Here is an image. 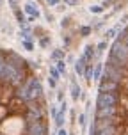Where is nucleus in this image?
Returning <instances> with one entry per match:
<instances>
[{
	"instance_id": "nucleus-1",
	"label": "nucleus",
	"mask_w": 128,
	"mask_h": 135,
	"mask_svg": "<svg viewBox=\"0 0 128 135\" xmlns=\"http://www.w3.org/2000/svg\"><path fill=\"white\" fill-rule=\"evenodd\" d=\"M0 135H52L37 64L7 46H0Z\"/></svg>"
},
{
	"instance_id": "nucleus-2",
	"label": "nucleus",
	"mask_w": 128,
	"mask_h": 135,
	"mask_svg": "<svg viewBox=\"0 0 128 135\" xmlns=\"http://www.w3.org/2000/svg\"><path fill=\"white\" fill-rule=\"evenodd\" d=\"M89 135H128V23L108 46Z\"/></svg>"
},
{
	"instance_id": "nucleus-3",
	"label": "nucleus",
	"mask_w": 128,
	"mask_h": 135,
	"mask_svg": "<svg viewBox=\"0 0 128 135\" xmlns=\"http://www.w3.org/2000/svg\"><path fill=\"white\" fill-rule=\"evenodd\" d=\"M23 13H25V16H27V21L30 23V21H36L37 18H41V11L39 7L36 6V2L34 0H29L27 4H23Z\"/></svg>"
},
{
	"instance_id": "nucleus-4",
	"label": "nucleus",
	"mask_w": 128,
	"mask_h": 135,
	"mask_svg": "<svg viewBox=\"0 0 128 135\" xmlns=\"http://www.w3.org/2000/svg\"><path fill=\"white\" fill-rule=\"evenodd\" d=\"M9 7H11V11H13L14 18H16V21H18L20 27H21V25H25V23H29L27 16H25V13H23V9L18 6V0H9Z\"/></svg>"
},
{
	"instance_id": "nucleus-5",
	"label": "nucleus",
	"mask_w": 128,
	"mask_h": 135,
	"mask_svg": "<svg viewBox=\"0 0 128 135\" xmlns=\"http://www.w3.org/2000/svg\"><path fill=\"white\" fill-rule=\"evenodd\" d=\"M69 94H71L73 103H77L82 96V89H80V85H78V80H77L75 75H71V78H69Z\"/></svg>"
},
{
	"instance_id": "nucleus-6",
	"label": "nucleus",
	"mask_w": 128,
	"mask_h": 135,
	"mask_svg": "<svg viewBox=\"0 0 128 135\" xmlns=\"http://www.w3.org/2000/svg\"><path fill=\"white\" fill-rule=\"evenodd\" d=\"M82 57H84L87 62H93L96 59V46H94V45H87V46H84Z\"/></svg>"
},
{
	"instance_id": "nucleus-7",
	"label": "nucleus",
	"mask_w": 128,
	"mask_h": 135,
	"mask_svg": "<svg viewBox=\"0 0 128 135\" xmlns=\"http://www.w3.org/2000/svg\"><path fill=\"white\" fill-rule=\"evenodd\" d=\"M93 69H94V64H93V62H87V64H86V68H84V73H82L84 80L87 82V85L93 82Z\"/></svg>"
},
{
	"instance_id": "nucleus-8",
	"label": "nucleus",
	"mask_w": 128,
	"mask_h": 135,
	"mask_svg": "<svg viewBox=\"0 0 128 135\" xmlns=\"http://www.w3.org/2000/svg\"><path fill=\"white\" fill-rule=\"evenodd\" d=\"M50 57H52V61H66V50L55 48V50H52Z\"/></svg>"
},
{
	"instance_id": "nucleus-9",
	"label": "nucleus",
	"mask_w": 128,
	"mask_h": 135,
	"mask_svg": "<svg viewBox=\"0 0 128 135\" xmlns=\"http://www.w3.org/2000/svg\"><path fill=\"white\" fill-rule=\"evenodd\" d=\"M86 64H87V61H86L82 55L77 59V61H75V71H77V75H82V73H84V68H86Z\"/></svg>"
},
{
	"instance_id": "nucleus-10",
	"label": "nucleus",
	"mask_w": 128,
	"mask_h": 135,
	"mask_svg": "<svg viewBox=\"0 0 128 135\" xmlns=\"http://www.w3.org/2000/svg\"><path fill=\"white\" fill-rule=\"evenodd\" d=\"M101 73H103V62H98V64H94V69H93V80L100 82Z\"/></svg>"
},
{
	"instance_id": "nucleus-11",
	"label": "nucleus",
	"mask_w": 128,
	"mask_h": 135,
	"mask_svg": "<svg viewBox=\"0 0 128 135\" xmlns=\"http://www.w3.org/2000/svg\"><path fill=\"white\" fill-rule=\"evenodd\" d=\"M94 46H96V57H101V54L108 48V41L107 39H101L98 45H94Z\"/></svg>"
},
{
	"instance_id": "nucleus-12",
	"label": "nucleus",
	"mask_w": 128,
	"mask_h": 135,
	"mask_svg": "<svg viewBox=\"0 0 128 135\" xmlns=\"http://www.w3.org/2000/svg\"><path fill=\"white\" fill-rule=\"evenodd\" d=\"M64 115H66V112H61V110L55 114V124H57V128H64V123H66Z\"/></svg>"
},
{
	"instance_id": "nucleus-13",
	"label": "nucleus",
	"mask_w": 128,
	"mask_h": 135,
	"mask_svg": "<svg viewBox=\"0 0 128 135\" xmlns=\"http://www.w3.org/2000/svg\"><path fill=\"white\" fill-rule=\"evenodd\" d=\"M52 45V39H50V36H41L39 37V46L45 50V48H48Z\"/></svg>"
},
{
	"instance_id": "nucleus-14",
	"label": "nucleus",
	"mask_w": 128,
	"mask_h": 135,
	"mask_svg": "<svg viewBox=\"0 0 128 135\" xmlns=\"http://www.w3.org/2000/svg\"><path fill=\"white\" fill-rule=\"evenodd\" d=\"M21 46L25 48L27 52H34V41H30V39H21Z\"/></svg>"
},
{
	"instance_id": "nucleus-15",
	"label": "nucleus",
	"mask_w": 128,
	"mask_h": 135,
	"mask_svg": "<svg viewBox=\"0 0 128 135\" xmlns=\"http://www.w3.org/2000/svg\"><path fill=\"white\" fill-rule=\"evenodd\" d=\"M55 68L59 69L61 75H66V61H55Z\"/></svg>"
},
{
	"instance_id": "nucleus-16",
	"label": "nucleus",
	"mask_w": 128,
	"mask_h": 135,
	"mask_svg": "<svg viewBox=\"0 0 128 135\" xmlns=\"http://www.w3.org/2000/svg\"><path fill=\"white\" fill-rule=\"evenodd\" d=\"M50 76H52L54 80H59V78H61L62 75L59 73V69H57V68H55V66H52V68H50Z\"/></svg>"
},
{
	"instance_id": "nucleus-17",
	"label": "nucleus",
	"mask_w": 128,
	"mask_h": 135,
	"mask_svg": "<svg viewBox=\"0 0 128 135\" xmlns=\"http://www.w3.org/2000/svg\"><path fill=\"white\" fill-rule=\"evenodd\" d=\"M116 36H117V28H108V30H107V34H105V39H112V37H116Z\"/></svg>"
},
{
	"instance_id": "nucleus-18",
	"label": "nucleus",
	"mask_w": 128,
	"mask_h": 135,
	"mask_svg": "<svg viewBox=\"0 0 128 135\" xmlns=\"http://www.w3.org/2000/svg\"><path fill=\"white\" fill-rule=\"evenodd\" d=\"M89 11L93 14H101L103 13V6H89Z\"/></svg>"
},
{
	"instance_id": "nucleus-19",
	"label": "nucleus",
	"mask_w": 128,
	"mask_h": 135,
	"mask_svg": "<svg viewBox=\"0 0 128 135\" xmlns=\"http://www.w3.org/2000/svg\"><path fill=\"white\" fill-rule=\"evenodd\" d=\"M93 32V27H80V36H89Z\"/></svg>"
},
{
	"instance_id": "nucleus-20",
	"label": "nucleus",
	"mask_w": 128,
	"mask_h": 135,
	"mask_svg": "<svg viewBox=\"0 0 128 135\" xmlns=\"http://www.w3.org/2000/svg\"><path fill=\"white\" fill-rule=\"evenodd\" d=\"M86 117H87L86 114H80V115H77V119H78V123H80V126H82V128H86Z\"/></svg>"
},
{
	"instance_id": "nucleus-21",
	"label": "nucleus",
	"mask_w": 128,
	"mask_h": 135,
	"mask_svg": "<svg viewBox=\"0 0 128 135\" xmlns=\"http://www.w3.org/2000/svg\"><path fill=\"white\" fill-rule=\"evenodd\" d=\"M69 121H71V124H75V121H77V112H75V108L69 110Z\"/></svg>"
},
{
	"instance_id": "nucleus-22",
	"label": "nucleus",
	"mask_w": 128,
	"mask_h": 135,
	"mask_svg": "<svg viewBox=\"0 0 128 135\" xmlns=\"http://www.w3.org/2000/svg\"><path fill=\"white\" fill-rule=\"evenodd\" d=\"M46 84H48V85H50L52 89H55V87H57V80H54L52 76H48V78H46Z\"/></svg>"
},
{
	"instance_id": "nucleus-23",
	"label": "nucleus",
	"mask_w": 128,
	"mask_h": 135,
	"mask_svg": "<svg viewBox=\"0 0 128 135\" xmlns=\"http://www.w3.org/2000/svg\"><path fill=\"white\" fill-rule=\"evenodd\" d=\"M45 2H46L50 7H57L59 4H61V0H45Z\"/></svg>"
},
{
	"instance_id": "nucleus-24",
	"label": "nucleus",
	"mask_w": 128,
	"mask_h": 135,
	"mask_svg": "<svg viewBox=\"0 0 128 135\" xmlns=\"http://www.w3.org/2000/svg\"><path fill=\"white\" fill-rule=\"evenodd\" d=\"M32 34H36L37 37H41V36H45V32H43V27H36L34 28V32Z\"/></svg>"
},
{
	"instance_id": "nucleus-25",
	"label": "nucleus",
	"mask_w": 128,
	"mask_h": 135,
	"mask_svg": "<svg viewBox=\"0 0 128 135\" xmlns=\"http://www.w3.org/2000/svg\"><path fill=\"white\" fill-rule=\"evenodd\" d=\"M57 101H59V103H61V101H64V93H62V91H59V93H57Z\"/></svg>"
},
{
	"instance_id": "nucleus-26",
	"label": "nucleus",
	"mask_w": 128,
	"mask_h": 135,
	"mask_svg": "<svg viewBox=\"0 0 128 135\" xmlns=\"http://www.w3.org/2000/svg\"><path fill=\"white\" fill-rule=\"evenodd\" d=\"M57 135H69V133H68L66 128H59V130H57Z\"/></svg>"
},
{
	"instance_id": "nucleus-27",
	"label": "nucleus",
	"mask_w": 128,
	"mask_h": 135,
	"mask_svg": "<svg viewBox=\"0 0 128 135\" xmlns=\"http://www.w3.org/2000/svg\"><path fill=\"white\" fill-rule=\"evenodd\" d=\"M69 21H71V18H69V16H66V18L62 20V27H68V25H69Z\"/></svg>"
},
{
	"instance_id": "nucleus-28",
	"label": "nucleus",
	"mask_w": 128,
	"mask_h": 135,
	"mask_svg": "<svg viewBox=\"0 0 128 135\" xmlns=\"http://www.w3.org/2000/svg\"><path fill=\"white\" fill-rule=\"evenodd\" d=\"M66 62H71V64H75V57H73V55H66Z\"/></svg>"
},
{
	"instance_id": "nucleus-29",
	"label": "nucleus",
	"mask_w": 128,
	"mask_h": 135,
	"mask_svg": "<svg viewBox=\"0 0 128 135\" xmlns=\"http://www.w3.org/2000/svg\"><path fill=\"white\" fill-rule=\"evenodd\" d=\"M66 4H68V6H77L78 0H66Z\"/></svg>"
},
{
	"instance_id": "nucleus-30",
	"label": "nucleus",
	"mask_w": 128,
	"mask_h": 135,
	"mask_svg": "<svg viewBox=\"0 0 128 135\" xmlns=\"http://www.w3.org/2000/svg\"><path fill=\"white\" fill-rule=\"evenodd\" d=\"M34 2H43V0H34Z\"/></svg>"
},
{
	"instance_id": "nucleus-31",
	"label": "nucleus",
	"mask_w": 128,
	"mask_h": 135,
	"mask_svg": "<svg viewBox=\"0 0 128 135\" xmlns=\"http://www.w3.org/2000/svg\"><path fill=\"white\" fill-rule=\"evenodd\" d=\"M0 4H2V0H0Z\"/></svg>"
},
{
	"instance_id": "nucleus-32",
	"label": "nucleus",
	"mask_w": 128,
	"mask_h": 135,
	"mask_svg": "<svg viewBox=\"0 0 128 135\" xmlns=\"http://www.w3.org/2000/svg\"><path fill=\"white\" fill-rule=\"evenodd\" d=\"M69 135H73V133H69Z\"/></svg>"
},
{
	"instance_id": "nucleus-33",
	"label": "nucleus",
	"mask_w": 128,
	"mask_h": 135,
	"mask_svg": "<svg viewBox=\"0 0 128 135\" xmlns=\"http://www.w3.org/2000/svg\"><path fill=\"white\" fill-rule=\"evenodd\" d=\"M18 2H20V0H18Z\"/></svg>"
}]
</instances>
